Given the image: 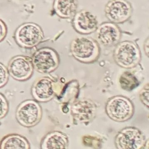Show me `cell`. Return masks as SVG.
Returning a JSON list of instances; mask_svg holds the SVG:
<instances>
[{"mask_svg":"<svg viewBox=\"0 0 149 149\" xmlns=\"http://www.w3.org/2000/svg\"><path fill=\"white\" fill-rule=\"evenodd\" d=\"M70 49L73 56L79 61L91 63L99 57L100 48L97 41L93 38L80 36L75 38L70 43Z\"/></svg>","mask_w":149,"mask_h":149,"instance_id":"obj_1","label":"cell"},{"mask_svg":"<svg viewBox=\"0 0 149 149\" xmlns=\"http://www.w3.org/2000/svg\"><path fill=\"white\" fill-rule=\"evenodd\" d=\"M42 110L39 102L35 100H26L17 107L15 117L22 126L31 128L37 125L41 120Z\"/></svg>","mask_w":149,"mask_h":149,"instance_id":"obj_2","label":"cell"},{"mask_svg":"<svg viewBox=\"0 0 149 149\" xmlns=\"http://www.w3.org/2000/svg\"><path fill=\"white\" fill-rule=\"evenodd\" d=\"M114 58L119 66L123 68H132L140 61V49L135 42L131 41L118 42L114 49Z\"/></svg>","mask_w":149,"mask_h":149,"instance_id":"obj_3","label":"cell"},{"mask_svg":"<svg viewBox=\"0 0 149 149\" xmlns=\"http://www.w3.org/2000/svg\"><path fill=\"white\" fill-rule=\"evenodd\" d=\"M34 68L41 74H48L56 69L60 59L57 52L51 48L41 49L36 51L32 59Z\"/></svg>","mask_w":149,"mask_h":149,"instance_id":"obj_4","label":"cell"},{"mask_svg":"<svg viewBox=\"0 0 149 149\" xmlns=\"http://www.w3.org/2000/svg\"><path fill=\"white\" fill-rule=\"evenodd\" d=\"M107 115L117 122H124L131 118L134 111L133 104L129 99L123 96L111 98L106 106Z\"/></svg>","mask_w":149,"mask_h":149,"instance_id":"obj_5","label":"cell"},{"mask_svg":"<svg viewBox=\"0 0 149 149\" xmlns=\"http://www.w3.org/2000/svg\"><path fill=\"white\" fill-rule=\"evenodd\" d=\"M106 18L110 22L121 24L128 20L132 16V7L127 0H110L104 8Z\"/></svg>","mask_w":149,"mask_h":149,"instance_id":"obj_6","label":"cell"},{"mask_svg":"<svg viewBox=\"0 0 149 149\" xmlns=\"http://www.w3.org/2000/svg\"><path fill=\"white\" fill-rule=\"evenodd\" d=\"M7 69L9 75L19 81L29 80L34 70L32 59L22 56L12 58L8 63Z\"/></svg>","mask_w":149,"mask_h":149,"instance_id":"obj_7","label":"cell"},{"mask_svg":"<svg viewBox=\"0 0 149 149\" xmlns=\"http://www.w3.org/2000/svg\"><path fill=\"white\" fill-rule=\"evenodd\" d=\"M145 139L142 132L136 128H126L117 135L116 145L119 149H138L142 148Z\"/></svg>","mask_w":149,"mask_h":149,"instance_id":"obj_8","label":"cell"},{"mask_svg":"<svg viewBox=\"0 0 149 149\" xmlns=\"http://www.w3.org/2000/svg\"><path fill=\"white\" fill-rule=\"evenodd\" d=\"M96 32L97 41L104 47L116 45L121 40V31L116 24L104 22L97 26Z\"/></svg>","mask_w":149,"mask_h":149,"instance_id":"obj_9","label":"cell"},{"mask_svg":"<svg viewBox=\"0 0 149 149\" xmlns=\"http://www.w3.org/2000/svg\"><path fill=\"white\" fill-rule=\"evenodd\" d=\"M72 18L73 28L81 34H90L95 32L98 26V21L95 15L87 10L77 12Z\"/></svg>","mask_w":149,"mask_h":149,"instance_id":"obj_10","label":"cell"},{"mask_svg":"<svg viewBox=\"0 0 149 149\" xmlns=\"http://www.w3.org/2000/svg\"><path fill=\"white\" fill-rule=\"evenodd\" d=\"M42 36L40 27L30 23L22 26L16 33L18 42L22 47L27 48L36 46L43 38Z\"/></svg>","mask_w":149,"mask_h":149,"instance_id":"obj_11","label":"cell"},{"mask_svg":"<svg viewBox=\"0 0 149 149\" xmlns=\"http://www.w3.org/2000/svg\"><path fill=\"white\" fill-rule=\"evenodd\" d=\"M31 93L34 100L39 102H49L54 95V81L47 77L38 78L32 85Z\"/></svg>","mask_w":149,"mask_h":149,"instance_id":"obj_12","label":"cell"},{"mask_svg":"<svg viewBox=\"0 0 149 149\" xmlns=\"http://www.w3.org/2000/svg\"><path fill=\"white\" fill-rule=\"evenodd\" d=\"M67 136L62 132H52L42 139L40 144L42 149H66L68 146Z\"/></svg>","mask_w":149,"mask_h":149,"instance_id":"obj_13","label":"cell"},{"mask_svg":"<svg viewBox=\"0 0 149 149\" xmlns=\"http://www.w3.org/2000/svg\"><path fill=\"white\" fill-rule=\"evenodd\" d=\"M77 0H55L54 8L56 14L63 19L73 18L77 11Z\"/></svg>","mask_w":149,"mask_h":149,"instance_id":"obj_14","label":"cell"},{"mask_svg":"<svg viewBox=\"0 0 149 149\" xmlns=\"http://www.w3.org/2000/svg\"><path fill=\"white\" fill-rule=\"evenodd\" d=\"M1 149H30L29 141L19 134H12L4 137L0 142Z\"/></svg>","mask_w":149,"mask_h":149,"instance_id":"obj_15","label":"cell"},{"mask_svg":"<svg viewBox=\"0 0 149 149\" xmlns=\"http://www.w3.org/2000/svg\"><path fill=\"white\" fill-rule=\"evenodd\" d=\"M93 106L91 104L78 103L74 106L73 111L78 118L87 119L90 118L93 112Z\"/></svg>","mask_w":149,"mask_h":149,"instance_id":"obj_16","label":"cell"},{"mask_svg":"<svg viewBox=\"0 0 149 149\" xmlns=\"http://www.w3.org/2000/svg\"><path fill=\"white\" fill-rule=\"evenodd\" d=\"M121 87L125 90L131 91L138 85V81L136 78L132 74L126 72L124 73L120 78Z\"/></svg>","mask_w":149,"mask_h":149,"instance_id":"obj_17","label":"cell"},{"mask_svg":"<svg viewBox=\"0 0 149 149\" xmlns=\"http://www.w3.org/2000/svg\"><path fill=\"white\" fill-rule=\"evenodd\" d=\"M9 109V103L6 97L0 92V119L7 115Z\"/></svg>","mask_w":149,"mask_h":149,"instance_id":"obj_18","label":"cell"},{"mask_svg":"<svg viewBox=\"0 0 149 149\" xmlns=\"http://www.w3.org/2000/svg\"><path fill=\"white\" fill-rule=\"evenodd\" d=\"M9 74L7 68L0 63V88L5 87L9 80Z\"/></svg>","mask_w":149,"mask_h":149,"instance_id":"obj_19","label":"cell"},{"mask_svg":"<svg viewBox=\"0 0 149 149\" xmlns=\"http://www.w3.org/2000/svg\"><path fill=\"white\" fill-rule=\"evenodd\" d=\"M140 98L141 102L147 108L149 107V86L147 85L144 88L140 93Z\"/></svg>","mask_w":149,"mask_h":149,"instance_id":"obj_20","label":"cell"},{"mask_svg":"<svg viewBox=\"0 0 149 149\" xmlns=\"http://www.w3.org/2000/svg\"><path fill=\"white\" fill-rule=\"evenodd\" d=\"M6 33V28L4 23L0 20V42H1L5 39Z\"/></svg>","mask_w":149,"mask_h":149,"instance_id":"obj_21","label":"cell"},{"mask_svg":"<svg viewBox=\"0 0 149 149\" xmlns=\"http://www.w3.org/2000/svg\"><path fill=\"white\" fill-rule=\"evenodd\" d=\"M145 52L147 56H149V38H147L146 40L144 45Z\"/></svg>","mask_w":149,"mask_h":149,"instance_id":"obj_22","label":"cell"}]
</instances>
